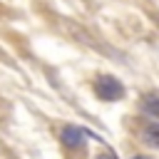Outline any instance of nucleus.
<instances>
[{
  "instance_id": "f257e3e1",
  "label": "nucleus",
  "mask_w": 159,
  "mask_h": 159,
  "mask_svg": "<svg viewBox=\"0 0 159 159\" xmlns=\"http://www.w3.org/2000/svg\"><path fill=\"white\" fill-rule=\"evenodd\" d=\"M94 89H97V94H99L102 99H109V102H112V99H119L122 92H124L122 84H119L114 77H99L97 84H94Z\"/></svg>"
},
{
  "instance_id": "f03ea898",
  "label": "nucleus",
  "mask_w": 159,
  "mask_h": 159,
  "mask_svg": "<svg viewBox=\"0 0 159 159\" xmlns=\"http://www.w3.org/2000/svg\"><path fill=\"white\" fill-rule=\"evenodd\" d=\"M62 142H65V147L77 149V147L84 144V132L77 129V127H65V129H62Z\"/></svg>"
},
{
  "instance_id": "7ed1b4c3",
  "label": "nucleus",
  "mask_w": 159,
  "mask_h": 159,
  "mask_svg": "<svg viewBox=\"0 0 159 159\" xmlns=\"http://www.w3.org/2000/svg\"><path fill=\"white\" fill-rule=\"evenodd\" d=\"M144 142L152 144V147H159V127H157V124H152V127L144 132Z\"/></svg>"
},
{
  "instance_id": "20e7f679",
  "label": "nucleus",
  "mask_w": 159,
  "mask_h": 159,
  "mask_svg": "<svg viewBox=\"0 0 159 159\" xmlns=\"http://www.w3.org/2000/svg\"><path fill=\"white\" fill-rule=\"evenodd\" d=\"M144 109L154 117H159V97H147L144 99Z\"/></svg>"
},
{
  "instance_id": "39448f33",
  "label": "nucleus",
  "mask_w": 159,
  "mask_h": 159,
  "mask_svg": "<svg viewBox=\"0 0 159 159\" xmlns=\"http://www.w3.org/2000/svg\"><path fill=\"white\" fill-rule=\"evenodd\" d=\"M97 159H117L114 154H102V157H97Z\"/></svg>"
},
{
  "instance_id": "423d86ee",
  "label": "nucleus",
  "mask_w": 159,
  "mask_h": 159,
  "mask_svg": "<svg viewBox=\"0 0 159 159\" xmlns=\"http://www.w3.org/2000/svg\"><path fill=\"white\" fill-rule=\"evenodd\" d=\"M134 159H147V157H134Z\"/></svg>"
}]
</instances>
